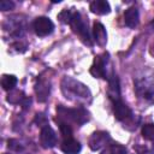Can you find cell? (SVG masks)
I'll return each mask as SVG.
<instances>
[{
    "label": "cell",
    "instance_id": "cell-6",
    "mask_svg": "<svg viewBox=\"0 0 154 154\" xmlns=\"http://www.w3.org/2000/svg\"><path fill=\"white\" fill-rule=\"evenodd\" d=\"M32 28H34V31L37 36L43 37V36H47V35L53 32L54 24L47 17H37L32 23Z\"/></svg>",
    "mask_w": 154,
    "mask_h": 154
},
{
    "label": "cell",
    "instance_id": "cell-15",
    "mask_svg": "<svg viewBox=\"0 0 154 154\" xmlns=\"http://www.w3.org/2000/svg\"><path fill=\"white\" fill-rule=\"evenodd\" d=\"M90 11L95 14H107L109 13L111 11V7H109V4L105 0H95L90 4Z\"/></svg>",
    "mask_w": 154,
    "mask_h": 154
},
{
    "label": "cell",
    "instance_id": "cell-5",
    "mask_svg": "<svg viewBox=\"0 0 154 154\" xmlns=\"http://www.w3.org/2000/svg\"><path fill=\"white\" fill-rule=\"evenodd\" d=\"M107 63H108V54L97 55L94 59V63L90 67V73L95 78H107Z\"/></svg>",
    "mask_w": 154,
    "mask_h": 154
},
{
    "label": "cell",
    "instance_id": "cell-26",
    "mask_svg": "<svg viewBox=\"0 0 154 154\" xmlns=\"http://www.w3.org/2000/svg\"><path fill=\"white\" fill-rule=\"evenodd\" d=\"M4 154H7V153H4Z\"/></svg>",
    "mask_w": 154,
    "mask_h": 154
},
{
    "label": "cell",
    "instance_id": "cell-9",
    "mask_svg": "<svg viewBox=\"0 0 154 154\" xmlns=\"http://www.w3.org/2000/svg\"><path fill=\"white\" fill-rule=\"evenodd\" d=\"M113 111H114V117L117 120L123 122V120H128L131 118L132 113L131 109L129 108V106H126L122 100L113 102Z\"/></svg>",
    "mask_w": 154,
    "mask_h": 154
},
{
    "label": "cell",
    "instance_id": "cell-23",
    "mask_svg": "<svg viewBox=\"0 0 154 154\" xmlns=\"http://www.w3.org/2000/svg\"><path fill=\"white\" fill-rule=\"evenodd\" d=\"M35 122L41 126V128H43V126H46V125H48V123H47V119H46V117L43 116V114H36V118H35Z\"/></svg>",
    "mask_w": 154,
    "mask_h": 154
},
{
    "label": "cell",
    "instance_id": "cell-10",
    "mask_svg": "<svg viewBox=\"0 0 154 154\" xmlns=\"http://www.w3.org/2000/svg\"><path fill=\"white\" fill-rule=\"evenodd\" d=\"M49 91H51V83H49V81L45 79V78H40L38 82L35 85V93H36L37 100L40 102H45L48 99Z\"/></svg>",
    "mask_w": 154,
    "mask_h": 154
},
{
    "label": "cell",
    "instance_id": "cell-22",
    "mask_svg": "<svg viewBox=\"0 0 154 154\" xmlns=\"http://www.w3.org/2000/svg\"><path fill=\"white\" fill-rule=\"evenodd\" d=\"M14 7V2L10 1V0H1L0 1V8L1 11H7V10H12Z\"/></svg>",
    "mask_w": 154,
    "mask_h": 154
},
{
    "label": "cell",
    "instance_id": "cell-18",
    "mask_svg": "<svg viewBox=\"0 0 154 154\" xmlns=\"http://www.w3.org/2000/svg\"><path fill=\"white\" fill-rule=\"evenodd\" d=\"M142 136H143V138H146L148 141H153L154 140V124H152V123L144 124L142 126Z\"/></svg>",
    "mask_w": 154,
    "mask_h": 154
},
{
    "label": "cell",
    "instance_id": "cell-16",
    "mask_svg": "<svg viewBox=\"0 0 154 154\" xmlns=\"http://www.w3.org/2000/svg\"><path fill=\"white\" fill-rule=\"evenodd\" d=\"M17 84V78L13 75H4L1 78V85L4 90H12Z\"/></svg>",
    "mask_w": 154,
    "mask_h": 154
},
{
    "label": "cell",
    "instance_id": "cell-11",
    "mask_svg": "<svg viewBox=\"0 0 154 154\" xmlns=\"http://www.w3.org/2000/svg\"><path fill=\"white\" fill-rule=\"evenodd\" d=\"M108 96L113 102L120 100V88H119V79L114 72L108 77Z\"/></svg>",
    "mask_w": 154,
    "mask_h": 154
},
{
    "label": "cell",
    "instance_id": "cell-2",
    "mask_svg": "<svg viewBox=\"0 0 154 154\" xmlns=\"http://www.w3.org/2000/svg\"><path fill=\"white\" fill-rule=\"evenodd\" d=\"M57 113H58V122H64L67 124H77L82 125L85 122L89 120V113L87 109L83 107H76V108H66L64 106H58L57 107Z\"/></svg>",
    "mask_w": 154,
    "mask_h": 154
},
{
    "label": "cell",
    "instance_id": "cell-20",
    "mask_svg": "<svg viewBox=\"0 0 154 154\" xmlns=\"http://www.w3.org/2000/svg\"><path fill=\"white\" fill-rule=\"evenodd\" d=\"M58 123H59L60 132H61L64 140L72 138V129H71V125L67 124V123H64V122H58Z\"/></svg>",
    "mask_w": 154,
    "mask_h": 154
},
{
    "label": "cell",
    "instance_id": "cell-25",
    "mask_svg": "<svg viewBox=\"0 0 154 154\" xmlns=\"http://www.w3.org/2000/svg\"><path fill=\"white\" fill-rule=\"evenodd\" d=\"M153 48H154V45H153Z\"/></svg>",
    "mask_w": 154,
    "mask_h": 154
},
{
    "label": "cell",
    "instance_id": "cell-8",
    "mask_svg": "<svg viewBox=\"0 0 154 154\" xmlns=\"http://www.w3.org/2000/svg\"><path fill=\"white\" fill-rule=\"evenodd\" d=\"M40 142H41V146L43 148H53L55 146V143H57V135H55V131L49 125H46V126L41 128Z\"/></svg>",
    "mask_w": 154,
    "mask_h": 154
},
{
    "label": "cell",
    "instance_id": "cell-21",
    "mask_svg": "<svg viewBox=\"0 0 154 154\" xmlns=\"http://www.w3.org/2000/svg\"><path fill=\"white\" fill-rule=\"evenodd\" d=\"M71 17H72V11H70V10H63V11L58 14V19H59L61 23H64V24H70Z\"/></svg>",
    "mask_w": 154,
    "mask_h": 154
},
{
    "label": "cell",
    "instance_id": "cell-1",
    "mask_svg": "<svg viewBox=\"0 0 154 154\" xmlns=\"http://www.w3.org/2000/svg\"><path fill=\"white\" fill-rule=\"evenodd\" d=\"M61 90L66 99L78 101V102H87L91 99L90 90L87 85L81 83L79 81L65 76L61 81Z\"/></svg>",
    "mask_w": 154,
    "mask_h": 154
},
{
    "label": "cell",
    "instance_id": "cell-17",
    "mask_svg": "<svg viewBox=\"0 0 154 154\" xmlns=\"http://www.w3.org/2000/svg\"><path fill=\"white\" fill-rule=\"evenodd\" d=\"M101 154H128V153H126V148L125 147H123L122 144L116 143V144L107 146L101 152Z\"/></svg>",
    "mask_w": 154,
    "mask_h": 154
},
{
    "label": "cell",
    "instance_id": "cell-13",
    "mask_svg": "<svg viewBox=\"0 0 154 154\" xmlns=\"http://www.w3.org/2000/svg\"><path fill=\"white\" fill-rule=\"evenodd\" d=\"M93 35H94V38L96 41V43L101 47L106 46V42H107V32H106V29L105 26L101 24V23H94L93 25Z\"/></svg>",
    "mask_w": 154,
    "mask_h": 154
},
{
    "label": "cell",
    "instance_id": "cell-24",
    "mask_svg": "<svg viewBox=\"0 0 154 154\" xmlns=\"http://www.w3.org/2000/svg\"><path fill=\"white\" fill-rule=\"evenodd\" d=\"M152 25H153V26H154V19H153V22H152Z\"/></svg>",
    "mask_w": 154,
    "mask_h": 154
},
{
    "label": "cell",
    "instance_id": "cell-19",
    "mask_svg": "<svg viewBox=\"0 0 154 154\" xmlns=\"http://www.w3.org/2000/svg\"><path fill=\"white\" fill-rule=\"evenodd\" d=\"M28 97L23 96V93L22 91H13L11 94H8L7 96V101L11 102V103H23V101H25ZM24 105V103H23Z\"/></svg>",
    "mask_w": 154,
    "mask_h": 154
},
{
    "label": "cell",
    "instance_id": "cell-12",
    "mask_svg": "<svg viewBox=\"0 0 154 154\" xmlns=\"http://www.w3.org/2000/svg\"><path fill=\"white\" fill-rule=\"evenodd\" d=\"M140 22V14H138V10L136 7H129L125 13H124V23L126 26L134 29L137 26Z\"/></svg>",
    "mask_w": 154,
    "mask_h": 154
},
{
    "label": "cell",
    "instance_id": "cell-3",
    "mask_svg": "<svg viewBox=\"0 0 154 154\" xmlns=\"http://www.w3.org/2000/svg\"><path fill=\"white\" fill-rule=\"evenodd\" d=\"M70 25H71V29L75 34H77L81 40L88 45V46H91V41H90V35H89V31H88V25L87 23L84 22V19L82 18L81 13L77 12V11H73L72 12V17H71V20H70Z\"/></svg>",
    "mask_w": 154,
    "mask_h": 154
},
{
    "label": "cell",
    "instance_id": "cell-4",
    "mask_svg": "<svg viewBox=\"0 0 154 154\" xmlns=\"http://www.w3.org/2000/svg\"><path fill=\"white\" fill-rule=\"evenodd\" d=\"M135 90L143 99H152L154 96V73L150 76H142L135 79Z\"/></svg>",
    "mask_w": 154,
    "mask_h": 154
},
{
    "label": "cell",
    "instance_id": "cell-7",
    "mask_svg": "<svg viewBox=\"0 0 154 154\" xmlns=\"http://www.w3.org/2000/svg\"><path fill=\"white\" fill-rule=\"evenodd\" d=\"M109 141L111 137L107 131H95L89 138V147L91 150H99L102 147L107 146Z\"/></svg>",
    "mask_w": 154,
    "mask_h": 154
},
{
    "label": "cell",
    "instance_id": "cell-14",
    "mask_svg": "<svg viewBox=\"0 0 154 154\" xmlns=\"http://www.w3.org/2000/svg\"><path fill=\"white\" fill-rule=\"evenodd\" d=\"M81 149H82L81 143L73 138L64 140L61 143V150L65 154H78L81 152Z\"/></svg>",
    "mask_w": 154,
    "mask_h": 154
}]
</instances>
